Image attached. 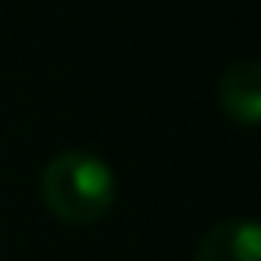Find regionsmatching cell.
I'll list each match as a JSON object with an SVG mask.
<instances>
[{
	"label": "cell",
	"instance_id": "cell-2",
	"mask_svg": "<svg viewBox=\"0 0 261 261\" xmlns=\"http://www.w3.org/2000/svg\"><path fill=\"white\" fill-rule=\"evenodd\" d=\"M215 97L222 111L240 122V125H257L261 122V65L257 58H240L232 61L215 86Z\"/></svg>",
	"mask_w": 261,
	"mask_h": 261
},
{
	"label": "cell",
	"instance_id": "cell-3",
	"mask_svg": "<svg viewBox=\"0 0 261 261\" xmlns=\"http://www.w3.org/2000/svg\"><path fill=\"white\" fill-rule=\"evenodd\" d=\"M193 261H261V232L254 218H222L215 222L200 243Z\"/></svg>",
	"mask_w": 261,
	"mask_h": 261
},
{
	"label": "cell",
	"instance_id": "cell-1",
	"mask_svg": "<svg viewBox=\"0 0 261 261\" xmlns=\"http://www.w3.org/2000/svg\"><path fill=\"white\" fill-rule=\"evenodd\" d=\"M40 197L54 218L68 225H90L104 218L118 197L111 165L83 147L54 154L40 172Z\"/></svg>",
	"mask_w": 261,
	"mask_h": 261
}]
</instances>
